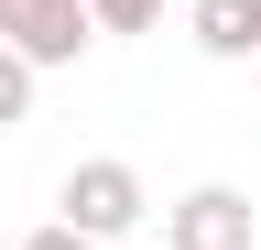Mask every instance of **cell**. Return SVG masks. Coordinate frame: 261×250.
<instances>
[{"label":"cell","instance_id":"obj_1","mask_svg":"<svg viewBox=\"0 0 261 250\" xmlns=\"http://www.w3.org/2000/svg\"><path fill=\"white\" fill-rule=\"evenodd\" d=\"M55 217H65L76 239H98V250H109L120 229H142V217H152V185H142V163H120V152H87V163H65Z\"/></svg>","mask_w":261,"mask_h":250},{"label":"cell","instance_id":"obj_2","mask_svg":"<svg viewBox=\"0 0 261 250\" xmlns=\"http://www.w3.org/2000/svg\"><path fill=\"white\" fill-rule=\"evenodd\" d=\"M250 239H261V207L240 185H185L163 207V250H250Z\"/></svg>","mask_w":261,"mask_h":250},{"label":"cell","instance_id":"obj_3","mask_svg":"<svg viewBox=\"0 0 261 250\" xmlns=\"http://www.w3.org/2000/svg\"><path fill=\"white\" fill-rule=\"evenodd\" d=\"M0 44L44 76V66H76L98 33H87V0H0Z\"/></svg>","mask_w":261,"mask_h":250},{"label":"cell","instance_id":"obj_4","mask_svg":"<svg viewBox=\"0 0 261 250\" xmlns=\"http://www.w3.org/2000/svg\"><path fill=\"white\" fill-rule=\"evenodd\" d=\"M185 33H196V54L240 66V54H261V0H185Z\"/></svg>","mask_w":261,"mask_h":250},{"label":"cell","instance_id":"obj_5","mask_svg":"<svg viewBox=\"0 0 261 250\" xmlns=\"http://www.w3.org/2000/svg\"><path fill=\"white\" fill-rule=\"evenodd\" d=\"M33 87H44V76H33L22 54L0 44V131H22V120H33Z\"/></svg>","mask_w":261,"mask_h":250},{"label":"cell","instance_id":"obj_6","mask_svg":"<svg viewBox=\"0 0 261 250\" xmlns=\"http://www.w3.org/2000/svg\"><path fill=\"white\" fill-rule=\"evenodd\" d=\"M163 0H87V33H152Z\"/></svg>","mask_w":261,"mask_h":250},{"label":"cell","instance_id":"obj_7","mask_svg":"<svg viewBox=\"0 0 261 250\" xmlns=\"http://www.w3.org/2000/svg\"><path fill=\"white\" fill-rule=\"evenodd\" d=\"M11 250H98V239H76L65 217H44V229H33V239H11Z\"/></svg>","mask_w":261,"mask_h":250}]
</instances>
